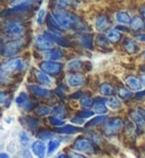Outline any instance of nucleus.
Instances as JSON below:
<instances>
[{
    "label": "nucleus",
    "instance_id": "f257e3e1",
    "mask_svg": "<svg viewBox=\"0 0 145 158\" xmlns=\"http://www.w3.org/2000/svg\"><path fill=\"white\" fill-rule=\"evenodd\" d=\"M30 25L25 17H8L0 19V33L8 39L28 38Z\"/></svg>",
    "mask_w": 145,
    "mask_h": 158
},
{
    "label": "nucleus",
    "instance_id": "f03ea898",
    "mask_svg": "<svg viewBox=\"0 0 145 158\" xmlns=\"http://www.w3.org/2000/svg\"><path fill=\"white\" fill-rule=\"evenodd\" d=\"M27 38H19V39H9L0 48V58L8 59V58L17 57L22 54L27 46Z\"/></svg>",
    "mask_w": 145,
    "mask_h": 158
},
{
    "label": "nucleus",
    "instance_id": "7ed1b4c3",
    "mask_svg": "<svg viewBox=\"0 0 145 158\" xmlns=\"http://www.w3.org/2000/svg\"><path fill=\"white\" fill-rule=\"evenodd\" d=\"M26 67H27V61L21 56L0 60V72L6 73L11 76L23 73Z\"/></svg>",
    "mask_w": 145,
    "mask_h": 158
},
{
    "label": "nucleus",
    "instance_id": "20e7f679",
    "mask_svg": "<svg viewBox=\"0 0 145 158\" xmlns=\"http://www.w3.org/2000/svg\"><path fill=\"white\" fill-rule=\"evenodd\" d=\"M74 46L83 50H93L95 47V35L92 32H76L70 34Z\"/></svg>",
    "mask_w": 145,
    "mask_h": 158
},
{
    "label": "nucleus",
    "instance_id": "39448f33",
    "mask_svg": "<svg viewBox=\"0 0 145 158\" xmlns=\"http://www.w3.org/2000/svg\"><path fill=\"white\" fill-rule=\"evenodd\" d=\"M42 33L46 38H49L57 47L64 48V49H70L74 47V42L71 36H68L66 33L54 32V31H50L48 29L42 30Z\"/></svg>",
    "mask_w": 145,
    "mask_h": 158
},
{
    "label": "nucleus",
    "instance_id": "423d86ee",
    "mask_svg": "<svg viewBox=\"0 0 145 158\" xmlns=\"http://www.w3.org/2000/svg\"><path fill=\"white\" fill-rule=\"evenodd\" d=\"M125 129V121L121 117H111L102 125V132L107 137L117 135Z\"/></svg>",
    "mask_w": 145,
    "mask_h": 158
},
{
    "label": "nucleus",
    "instance_id": "0eeeda50",
    "mask_svg": "<svg viewBox=\"0 0 145 158\" xmlns=\"http://www.w3.org/2000/svg\"><path fill=\"white\" fill-rule=\"evenodd\" d=\"M39 69H41L46 74H49L51 77H57L62 74L65 69V64L62 61L42 59L41 61H39Z\"/></svg>",
    "mask_w": 145,
    "mask_h": 158
},
{
    "label": "nucleus",
    "instance_id": "6e6552de",
    "mask_svg": "<svg viewBox=\"0 0 145 158\" xmlns=\"http://www.w3.org/2000/svg\"><path fill=\"white\" fill-rule=\"evenodd\" d=\"M27 91H28V94H31L32 97L35 98V99L50 100V99H52L53 97H56V96H54V91L48 89L46 86L36 84V83L28 84V85H27Z\"/></svg>",
    "mask_w": 145,
    "mask_h": 158
},
{
    "label": "nucleus",
    "instance_id": "1a4fd4ad",
    "mask_svg": "<svg viewBox=\"0 0 145 158\" xmlns=\"http://www.w3.org/2000/svg\"><path fill=\"white\" fill-rule=\"evenodd\" d=\"M15 104L23 113H31L34 111L36 108V102L30 97V94L22 91L18 94V96L15 98Z\"/></svg>",
    "mask_w": 145,
    "mask_h": 158
},
{
    "label": "nucleus",
    "instance_id": "9d476101",
    "mask_svg": "<svg viewBox=\"0 0 145 158\" xmlns=\"http://www.w3.org/2000/svg\"><path fill=\"white\" fill-rule=\"evenodd\" d=\"M32 43H33V48L35 50L42 52V54H44V52L51 50L52 48L56 47V44L49 38H46L42 32L38 33V34H35V35L33 36Z\"/></svg>",
    "mask_w": 145,
    "mask_h": 158
},
{
    "label": "nucleus",
    "instance_id": "9b49d317",
    "mask_svg": "<svg viewBox=\"0 0 145 158\" xmlns=\"http://www.w3.org/2000/svg\"><path fill=\"white\" fill-rule=\"evenodd\" d=\"M73 150L82 152V154H94L95 146L87 137H79L73 143Z\"/></svg>",
    "mask_w": 145,
    "mask_h": 158
},
{
    "label": "nucleus",
    "instance_id": "f8f14e48",
    "mask_svg": "<svg viewBox=\"0 0 145 158\" xmlns=\"http://www.w3.org/2000/svg\"><path fill=\"white\" fill-rule=\"evenodd\" d=\"M93 27L96 33H106L112 27V21L107 14H99L94 17Z\"/></svg>",
    "mask_w": 145,
    "mask_h": 158
},
{
    "label": "nucleus",
    "instance_id": "ddd939ff",
    "mask_svg": "<svg viewBox=\"0 0 145 158\" xmlns=\"http://www.w3.org/2000/svg\"><path fill=\"white\" fill-rule=\"evenodd\" d=\"M65 83L69 88L77 89V88H81V86H83L86 83V77H85V75L82 72L68 73L67 75H66V79H65Z\"/></svg>",
    "mask_w": 145,
    "mask_h": 158
},
{
    "label": "nucleus",
    "instance_id": "4468645a",
    "mask_svg": "<svg viewBox=\"0 0 145 158\" xmlns=\"http://www.w3.org/2000/svg\"><path fill=\"white\" fill-rule=\"evenodd\" d=\"M19 123L27 131H32V132H38L41 129V121H40L36 116L31 115H24L19 117Z\"/></svg>",
    "mask_w": 145,
    "mask_h": 158
},
{
    "label": "nucleus",
    "instance_id": "2eb2a0df",
    "mask_svg": "<svg viewBox=\"0 0 145 158\" xmlns=\"http://www.w3.org/2000/svg\"><path fill=\"white\" fill-rule=\"evenodd\" d=\"M32 76L34 77L38 84L40 85H43V86H50L52 85V77L49 75V74H46V72H43L42 69H39V67H33L32 69Z\"/></svg>",
    "mask_w": 145,
    "mask_h": 158
},
{
    "label": "nucleus",
    "instance_id": "dca6fc26",
    "mask_svg": "<svg viewBox=\"0 0 145 158\" xmlns=\"http://www.w3.org/2000/svg\"><path fill=\"white\" fill-rule=\"evenodd\" d=\"M129 118L131 123L135 125L137 133H144L145 132V119L143 118L142 114L138 109H131L129 111Z\"/></svg>",
    "mask_w": 145,
    "mask_h": 158
},
{
    "label": "nucleus",
    "instance_id": "f3484780",
    "mask_svg": "<svg viewBox=\"0 0 145 158\" xmlns=\"http://www.w3.org/2000/svg\"><path fill=\"white\" fill-rule=\"evenodd\" d=\"M31 151L36 158H46L48 156V144H46L43 140L38 139L32 142Z\"/></svg>",
    "mask_w": 145,
    "mask_h": 158
},
{
    "label": "nucleus",
    "instance_id": "a211bd4d",
    "mask_svg": "<svg viewBox=\"0 0 145 158\" xmlns=\"http://www.w3.org/2000/svg\"><path fill=\"white\" fill-rule=\"evenodd\" d=\"M66 57V49L60 47H54L51 50L46 51L43 54V59L48 60H54V61H61Z\"/></svg>",
    "mask_w": 145,
    "mask_h": 158
},
{
    "label": "nucleus",
    "instance_id": "6ab92c4d",
    "mask_svg": "<svg viewBox=\"0 0 145 158\" xmlns=\"http://www.w3.org/2000/svg\"><path fill=\"white\" fill-rule=\"evenodd\" d=\"M54 132L61 135H74V134L83 132V129H81V126L75 125L71 123V124H65L59 127H54Z\"/></svg>",
    "mask_w": 145,
    "mask_h": 158
},
{
    "label": "nucleus",
    "instance_id": "aec40b11",
    "mask_svg": "<svg viewBox=\"0 0 145 158\" xmlns=\"http://www.w3.org/2000/svg\"><path fill=\"white\" fill-rule=\"evenodd\" d=\"M93 111L96 115H106L109 111V108L107 106V97L100 96L94 98V105L92 107Z\"/></svg>",
    "mask_w": 145,
    "mask_h": 158
},
{
    "label": "nucleus",
    "instance_id": "412c9836",
    "mask_svg": "<svg viewBox=\"0 0 145 158\" xmlns=\"http://www.w3.org/2000/svg\"><path fill=\"white\" fill-rule=\"evenodd\" d=\"M121 46L124 48V50L129 55L138 54L141 51V47H139V44L137 43V41L135 39H131V38H125L123 40Z\"/></svg>",
    "mask_w": 145,
    "mask_h": 158
},
{
    "label": "nucleus",
    "instance_id": "4be33fe9",
    "mask_svg": "<svg viewBox=\"0 0 145 158\" xmlns=\"http://www.w3.org/2000/svg\"><path fill=\"white\" fill-rule=\"evenodd\" d=\"M85 65H86V63L84 60H82L81 58H71L65 64V69L69 73L82 72V69L85 67Z\"/></svg>",
    "mask_w": 145,
    "mask_h": 158
},
{
    "label": "nucleus",
    "instance_id": "5701e85b",
    "mask_svg": "<svg viewBox=\"0 0 145 158\" xmlns=\"http://www.w3.org/2000/svg\"><path fill=\"white\" fill-rule=\"evenodd\" d=\"M51 8H66L74 10L78 7V0H51Z\"/></svg>",
    "mask_w": 145,
    "mask_h": 158
},
{
    "label": "nucleus",
    "instance_id": "b1692460",
    "mask_svg": "<svg viewBox=\"0 0 145 158\" xmlns=\"http://www.w3.org/2000/svg\"><path fill=\"white\" fill-rule=\"evenodd\" d=\"M108 119H109L108 114H106V115L93 116L92 118H90L87 122L85 123L84 127H85V130H91V129H93V127H98V126L103 125Z\"/></svg>",
    "mask_w": 145,
    "mask_h": 158
},
{
    "label": "nucleus",
    "instance_id": "393cba45",
    "mask_svg": "<svg viewBox=\"0 0 145 158\" xmlns=\"http://www.w3.org/2000/svg\"><path fill=\"white\" fill-rule=\"evenodd\" d=\"M131 32L135 33H141L142 31L145 30V19L142 17L141 15H134L131 17V22L129 24Z\"/></svg>",
    "mask_w": 145,
    "mask_h": 158
},
{
    "label": "nucleus",
    "instance_id": "a878e982",
    "mask_svg": "<svg viewBox=\"0 0 145 158\" xmlns=\"http://www.w3.org/2000/svg\"><path fill=\"white\" fill-rule=\"evenodd\" d=\"M125 84L131 91H141L143 90V83L141 79L135 75H127L125 79Z\"/></svg>",
    "mask_w": 145,
    "mask_h": 158
},
{
    "label": "nucleus",
    "instance_id": "bb28decb",
    "mask_svg": "<svg viewBox=\"0 0 145 158\" xmlns=\"http://www.w3.org/2000/svg\"><path fill=\"white\" fill-rule=\"evenodd\" d=\"M106 35L108 36V39H109V41L111 42V44H118V43L123 42V40L125 39L123 32L119 31V30H117L115 26H112L111 29H109L107 31Z\"/></svg>",
    "mask_w": 145,
    "mask_h": 158
},
{
    "label": "nucleus",
    "instance_id": "cd10ccee",
    "mask_svg": "<svg viewBox=\"0 0 145 158\" xmlns=\"http://www.w3.org/2000/svg\"><path fill=\"white\" fill-rule=\"evenodd\" d=\"M94 42H95V47L102 49V50H110V48L112 46L108 39V36L106 35V33H96Z\"/></svg>",
    "mask_w": 145,
    "mask_h": 158
},
{
    "label": "nucleus",
    "instance_id": "c85d7f7f",
    "mask_svg": "<svg viewBox=\"0 0 145 158\" xmlns=\"http://www.w3.org/2000/svg\"><path fill=\"white\" fill-rule=\"evenodd\" d=\"M46 27L50 31H54V32H60V33H66L62 30L60 25H59V23L57 22V19L54 18V16L52 15L51 11L48 13V16H46Z\"/></svg>",
    "mask_w": 145,
    "mask_h": 158
},
{
    "label": "nucleus",
    "instance_id": "c756f323",
    "mask_svg": "<svg viewBox=\"0 0 145 158\" xmlns=\"http://www.w3.org/2000/svg\"><path fill=\"white\" fill-rule=\"evenodd\" d=\"M131 17L129 15V13L126 10H118L116 11V14H115V21L117 24L119 25H126V26H129L131 22Z\"/></svg>",
    "mask_w": 145,
    "mask_h": 158
},
{
    "label": "nucleus",
    "instance_id": "7c9ffc66",
    "mask_svg": "<svg viewBox=\"0 0 145 158\" xmlns=\"http://www.w3.org/2000/svg\"><path fill=\"white\" fill-rule=\"evenodd\" d=\"M117 92L116 88L109 82H102L99 85V94L103 97L109 98L111 96H115V94Z\"/></svg>",
    "mask_w": 145,
    "mask_h": 158
},
{
    "label": "nucleus",
    "instance_id": "2f4dec72",
    "mask_svg": "<svg viewBox=\"0 0 145 158\" xmlns=\"http://www.w3.org/2000/svg\"><path fill=\"white\" fill-rule=\"evenodd\" d=\"M117 96L120 98L123 101H131V99H134L135 98V94L134 92L131 91L129 88L127 86H119L117 89Z\"/></svg>",
    "mask_w": 145,
    "mask_h": 158
},
{
    "label": "nucleus",
    "instance_id": "473e14b6",
    "mask_svg": "<svg viewBox=\"0 0 145 158\" xmlns=\"http://www.w3.org/2000/svg\"><path fill=\"white\" fill-rule=\"evenodd\" d=\"M34 113L39 117H49L50 115H52L53 106H50V105H46V104L38 105Z\"/></svg>",
    "mask_w": 145,
    "mask_h": 158
},
{
    "label": "nucleus",
    "instance_id": "72a5a7b5",
    "mask_svg": "<svg viewBox=\"0 0 145 158\" xmlns=\"http://www.w3.org/2000/svg\"><path fill=\"white\" fill-rule=\"evenodd\" d=\"M107 106L110 110H119L123 108V100L118 96H111L107 98Z\"/></svg>",
    "mask_w": 145,
    "mask_h": 158
},
{
    "label": "nucleus",
    "instance_id": "f704fd0d",
    "mask_svg": "<svg viewBox=\"0 0 145 158\" xmlns=\"http://www.w3.org/2000/svg\"><path fill=\"white\" fill-rule=\"evenodd\" d=\"M13 100V94L0 89V108H8Z\"/></svg>",
    "mask_w": 145,
    "mask_h": 158
},
{
    "label": "nucleus",
    "instance_id": "c9c22d12",
    "mask_svg": "<svg viewBox=\"0 0 145 158\" xmlns=\"http://www.w3.org/2000/svg\"><path fill=\"white\" fill-rule=\"evenodd\" d=\"M48 13L49 10L44 7H41L39 10L36 11V15H35V18H34V22H35V24L38 26H42L44 25V23H46V16H48Z\"/></svg>",
    "mask_w": 145,
    "mask_h": 158
},
{
    "label": "nucleus",
    "instance_id": "e433bc0d",
    "mask_svg": "<svg viewBox=\"0 0 145 158\" xmlns=\"http://www.w3.org/2000/svg\"><path fill=\"white\" fill-rule=\"evenodd\" d=\"M61 146V139L60 137H54L53 139L49 140L48 142V156H51L56 152L59 147Z\"/></svg>",
    "mask_w": 145,
    "mask_h": 158
},
{
    "label": "nucleus",
    "instance_id": "4c0bfd02",
    "mask_svg": "<svg viewBox=\"0 0 145 158\" xmlns=\"http://www.w3.org/2000/svg\"><path fill=\"white\" fill-rule=\"evenodd\" d=\"M53 115H57L61 117V118H67V115H68V110H67V107L64 105V102H60V104H56L53 106Z\"/></svg>",
    "mask_w": 145,
    "mask_h": 158
},
{
    "label": "nucleus",
    "instance_id": "58836bf2",
    "mask_svg": "<svg viewBox=\"0 0 145 158\" xmlns=\"http://www.w3.org/2000/svg\"><path fill=\"white\" fill-rule=\"evenodd\" d=\"M67 84H59L57 85V88L53 91H54V96H56L57 99H59L60 101H66L67 99V88H66Z\"/></svg>",
    "mask_w": 145,
    "mask_h": 158
},
{
    "label": "nucleus",
    "instance_id": "ea45409f",
    "mask_svg": "<svg viewBox=\"0 0 145 158\" xmlns=\"http://www.w3.org/2000/svg\"><path fill=\"white\" fill-rule=\"evenodd\" d=\"M57 133L54 131H50V130H46V129H40L38 132H36V135L39 138L40 140H43V141H49L51 139H53L56 135Z\"/></svg>",
    "mask_w": 145,
    "mask_h": 158
},
{
    "label": "nucleus",
    "instance_id": "a19ab883",
    "mask_svg": "<svg viewBox=\"0 0 145 158\" xmlns=\"http://www.w3.org/2000/svg\"><path fill=\"white\" fill-rule=\"evenodd\" d=\"M86 132H87V138L94 143V146L101 144V142H102V135L99 132L92 131V130H86Z\"/></svg>",
    "mask_w": 145,
    "mask_h": 158
},
{
    "label": "nucleus",
    "instance_id": "79ce46f5",
    "mask_svg": "<svg viewBox=\"0 0 145 158\" xmlns=\"http://www.w3.org/2000/svg\"><path fill=\"white\" fill-rule=\"evenodd\" d=\"M48 122H49L50 125H52L53 127H59V126H62L66 124L65 118H61V117H59V116H57V115H53V114L48 117Z\"/></svg>",
    "mask_w": 145,
    "mask_h": 158
},
{
    "label": "nucleus",
    "instance_id": "37998d69",
    "mask_svg": "<svg viewBox=\"0 0 145 158\" xmlns=\"http://www.w3.org/2000/svg\"><path fill=\"white\" fill-rule=\"evenodd\" d=\"M79 105L84 109H92L93 105H94V98L85 96L84 98H82L81 100H79Z\"/></svg>",
    "mask_w": 145,
    "mask_h": 158
},
{
    "label": "nucleus",
    "instance_id": "c03bdc74",
    "mask_svg": "<svg viewBox=\"0 0 145 158\" xmlns=\"http://www.w3.org/2000/svg\"><path fill=\"white\" fill-rule=\"evenodd\" d=\"M18 139H19L21 144L22 146H24V147L28 146V143L31 142V135L28 134L26 130H23V131L19 132V134H18Z\"/></svg>",
    "mask_w": 145,
    "mask_h": 158
},
{
    "label": "nucleus",
    "instance_id": "a18cd8bd",
    "mask_svg": "<svg viewBox=\"0 0 145 158\" xmlns=\"http://www.w3.org/2000/svg\"><path fill=\"white\" fill-rule=\"evenodd\" d=\"M78 115L81 116V117H83L84 119H90V118H92L93 116H94V111H93V109H84V108H82L81 110L77 113Z\"/></svg>",
    "mask_w": 145,
    "mask_h": 158
},
{
    "label": "nucleus",
    "instance_id": "49530a36",
    "mask_svg": "<svg viewBox=\"0 0 145 158\" xmlns=\"http://www.w3.org/2000/svg\"><path fill=\"white\" fill-rule=\"evenodd\" d=\"M11 75H8V74H6V73H2L0 72V85H9L11 83Z\"/></svg>",
    "mask_w": 145,
    "mask_h": 158
},
{
    "label": "nucleus",
    "instance_id": "de8ad7c7",
    "mask_svg": "<svg viewBox=\"0 0 145 158\" xmlns=\"http://www.w3.org/2000/svg\"><path fill=\"white\" fill-rule=\"evenodd\" d=\"M70 122L73 123V124H75V125H78V126H84L85 123L87 122L86 119H84L83 117H81V116L78 115V114H76V115H74L73 117L70 118Z\"/></svg>",
    "mask_w": 145,
    "mask_h": 158
},
{
    "label": "nucleus",
    "instance_id": "09e8293b",
    "mask_svg": "<svg viewBox=\"0 0 145 158\" xmlns=\"http://www.w3.org/2000/svg\"><path fill=\"white\" fill-rule=\"evenodd\" d=\"M85 96H86V94H85V91H83V90H78V91H76V92H74V94H71L70 96H69V98L70 99H73V100H81L82 98H84Z\"/></svg>",
    "mask_w": 145,
    "mask_h": 158
},
{
    "label": "nucleus",
    "instance_id": "8fccbe9b",
    "mask_svg": "<svg viewBox=\"0 0 145 158\" xmlns=\"http://www.w3.org/2000/svg\"><path fill=\"white\" fill-rule=\"evenodd\" d=\"M68 157L69 158H89L86 157L85 155H83L82 152H78V151H75V150H71L68 152Z\"/></svg>",
    "mask_w": 145,
    "mask_h": 158
},
{
    "label": "nucleus",
    "instance_id": "3c124183",
    "mask_svg": "<svg viewBox=\"0 0 145 158\" xmlns=\"http://www.w3.org/2000/svg\"><path fill=\"white\" fill-rule=\"evenodd\" d=\"M134 39L138 42H143L145 43V33L141 32V33H135L134 35Z\"/></svg>",
    "mask_w": 145,
    "mask_h": 158
},
{
    "label": "nucleus",
    "instance_id": "603ef678",
    "mask_svg": "<svg viewBox=\"0 0 145 158\" xmlns=\"http://www.w3.org/2000/svg\"><path fill=\"white\" fill-rule=\"evenodd\" d=\"M144 98H145V90H141V91H137V92L135 94L134 99L139 100V99H144Z\"/></svg>",
    "mask_w": 145,
    "mask_h": 158
},
{
    "label": "nucleus",
    "instance_id": "864d4df0",
    "mask_svg": "<svg viewBox=\"0 0 145 158\" xmlns=\"http://www.w3.org/2000/svg\"><path fill=\"white\" fill-rule=\"evenodd\" d=\"M141 74H139V79H141L143 85H145V65H143L141 67Z\"/></svg>",
    "mask_w": 145,
    "mask_h": 158
},
{
    "label": "nucleus",
    "instance_id": "5fc2aeb1",
    "mask_svg": "<svg viewBox=\"0 0 145 158\" xmlns=\"http://www.w3.org/2000/svg\"><path fill=\"white\" fill-rule=\"evenodd\" d=\"M22 157L23 158H34V156H32V152L27 149H24L23 150V154H22Z\"/></svg>",
    "mask_w": 145,
    "mask_h": 158
},
{
    "label": "nucleus",
    "instance_id": "6e6d98bb",
    "mask_svg": "<svg viewBox=\"0 0 145 158\" xmlns=\"http://www.w3.org/2000/svg\"><path fill=\"white\" fill-rule=\"evenodd\" d=\"M8 40H9V39H8L7 36L0 33V48H1V46H2V44H4V43L6 42V41H8Z\"/></svg>",
    "mask_w": 145,
    "mask_h": 158
},
{
    "label": "nucleus",
    "instance_id": "4d7b16f0",
    "mask_svg": "<svg viewBox=\"0 0 145 158\" xmlns=\"http://www.w3.org/2000/svg\"><path fill=\"white\" fill-rule=\"evenodd\" d=\"M139 15L145 19V5H143V6L139 7Z\"/></svg>",
    "mask_w": 145,
    "mask_h": 158
},
{
    "label": "nucleus",
    "instance_id": "13d9d810",
    "mask_svg": "<svg viewBox=\"0 0 145 158\" xmlns=\"http://www.w3.org/2000/svg\"><path fill=\"white\" fill-rule=\"evenodd\" d=\"M0 158H11L10 155L7 152H0Z\"/></svg>",
    "mask_w": 145,
    "mask_h": 158
},
{
    "label": "nucleus",
    "instance_id": "bf43d9fd",
    "mask_svg": "<svg viewBox=\"0 0 145 158\" xmlns=\"http://www.w3.org/2000/svg\"><path fill=\"white\" fill-rule=\"evenodd\" d=\"M56 158H69V157H68V154H64V152H62V154L58 155Z\"/></svg>",
    "mask_w": 145,
    "mask_h": 158
},
{
    "label": "nucleus",
    "instance_id": "052dcab7",
    "mask_svg": "<svg viewBox=\"0 0 145 158\" xmlns=\"http://www.w3.org/2000/svg\"><path fill=\"white\" fill-rule=\"evenodd\" d=\"M138 110H139V113L142 114V116H143V118L145 119V109H144V108H138Z\"/></svg>",
    "mask_w": 145,
    "mask_h": 158
},
{
    "label": "nucleus",
    "instance_id": "680f3d73",
    "mask_svg": "<svg viewBox=\"0 0 145 158\" xmlns=\"http://www.w3.org/2000/svg\"><path fill=\"white\" fill-rule=\"evenodd\" d=\"M11 119H13V118H11V117H9V118H7V121H6V122H7V123H11Z\"/></svg>",
    "mask_w": 145,
    "mask_h": 158
},
{
    "label": "nucleus",
    "instance_id": "e2e57ef3",
    "mask_svg": "<svg viewBox=\"0 0 145 158\" xmlns=\"http://www.w3.org/2000/svg\"><path fill=\"white\" fill-rule=\"evenodd\" d=\"M142 57H143V58L145 59V50L143 51V52H142Z\"/></svg>",
    "mask_w": 145,
    "mask_h": 158
}]
</instances>
